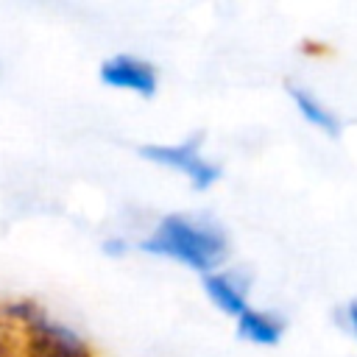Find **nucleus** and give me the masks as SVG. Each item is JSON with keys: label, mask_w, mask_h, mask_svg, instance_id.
Instances as JSON below:
<instances>
[{"label": "nucleus", "mask_w": 357, "mask_h": 357, "mask_svg": "<svg viewBox=\"0 0 357 357\" xmlns=\"http://www.w3.org/2000/svg\"><path fill=\"white\" fill-rule=\"evenodd\" d=\"M137 248L151 257L181 262L190 271L204 276L212 271H220V265L229 259V251H231L226 231L215 220L187 215V212H170L159 218L153 231L145 234L137 243Z\"/></svg>", "instance_id": "f257e3e1"}, {"label": "nucleus", "mask_w": 357, "mask_h": 357, "mask_svg": "<svg viewBox=\"0 0 357 357\" xmlns=\"http://www.w3.org/2000/svg\"><path fill=\"white\" fill-rule=\"evenodd\" d=\"M139 156L159 167L184 173L195 190H209L220 178V165L201 153V134H192L190 139L173 142V145H156V142L142 145Z\"/></svg>", "instance_id": "f03ea898"}, {"label": "nucleus", "mask_w": 357, "mask_h": 357, "mask_svg": "<svg viewBox=\"0 0 357 357\" xmlns=\"http://www.w3.org/2000/svg\"><path fill=\"white\" fill-rule=\"evenodd\" d=\"M22 357H92V351L75 329L53 321L42 310L31 324H25Z\"/></svg>", "instance_id": "7ed1b4c3"}, {"label": "nucleus", "mask_w": 357, "mask_h": 357, "mask_svg": "<svg viewBox=\"0 0 357 357\" xmlns=\"http://www.w3.org/2000/svg\"><path fill=\"white\" fill-rule=\"evenodd\" d=\"M100 81L112 89H123V92H134L139 98H153L156 86H159V73L156 67L142 59V56H131V53H117L100 61L98 70Z\"/></svg>", "instance_id": "20e7f679"}, {"label": "nucleus", "mask_w": 357, "mask_h": 357, "mask_svg": "<svg viewBox=\"0 0 357 357\" xmlns=\"http://www.w3.org/2000/svg\"><path fill=\"white\" fill-rule=\"evenodd\" d=\"M204 293L223 315L237 318L248 307V276L234 268L212 271L204 276Z\"/></svg>", "instance_id": "39448f33"}, {"label": "nucleus", "mask_w": 357, "mask_h": 357, "mask_svg": "<svg viewBox=\"0 0 357 357\" xmlns=\"http://www.w3.org/2000/svg\"><path fill=\"white\" fill-rule=\"evenodd\" d=\"M234 324H237V335L254 346H276L284 335V318L279 312L259 310L251 304L234 318Z\"/></svg>", "instance_id": "423d86ee"}, {"label": "nucleus", "mask_w": 357, "mask_h": 357, "mask_svg": "<svg viewBox=\"0 0 357 357\" xmlns=\"http://www.w3.org/2000/svg\"><path fill=\"white\" fill-rule=\"evenodd\" d=\"M287 95H290V100H293V106H296V112L301 114L304 123H310L312 128H318L326 137L340 134V117L312 89H307L301 84H287Z\"/></svg>", "instance_id": "0eeeda50"}, {"label": "nucleus", "mask_w": 357, "mask_h": 357, "mask_svg": "<svg viewBox=\"0 0 357 357\" xmlns=\"http://www.w3.org/2000/svg\"><path fill=\"white\" fill-rule=\"evenodd\" d=\"M103 254H109V257H123V254H128V240H126V237H106V240H103Z\"/></svg>", "instance_id": "6e6552de"}, {"label": "nucleus", "mask_w": 357, "mask_h": 357, "mask_svg": "<svg viewBox=\"0 0 357 357\" xmlns=\"http://www.w3.org/2000/svg\"><path fill=\"white\" fill-rule=\"evenodd\" d=\"M346 326H349V332L357 337V298L354 301H349V307H346Z\"/></svg>", "instance_id": "1a4fd4ad"}, {"label": "nucleus", "mask_w": 357, "mask_h": 357, "mask_svg": "<svg viewBox=\"0 0 357 357\" xmlns=\"http://www.w3.org/2000/svg\"><path fill=\"white\" fill-rule=\"evenodd\" d=\"M0 349H8V335H6L3 326H0Z\"/></svg>", "instance_id": "9d476101"}, {"label": "nucleus", "mask_w": 357, "mask_h": 357, "mask_svg": "<svg viewBox=\"0 0 357 357\" xmlns=\"http://www.w3.org/2000/svg\"><path fill=\"white\" fill-rule=\"evenodd\" d=\"M0 357H14V354H11V349H0Z\"/></svg>", "instance_id": "9b49d317"}]
</instances>
